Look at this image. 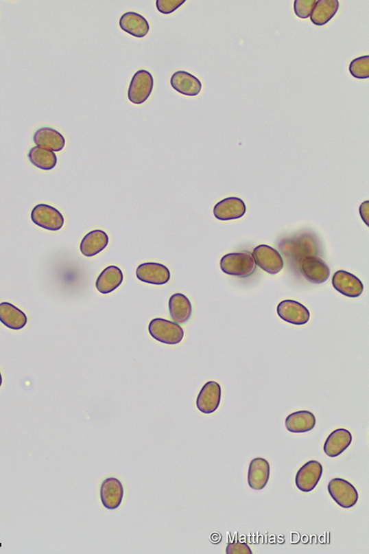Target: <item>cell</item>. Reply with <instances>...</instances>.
<instances>
[{
  "label": "cell",
  "mask_w": 369,
  "mask_h": 554,
  "mask_svg": "<svg viewBox=\"0 0 369 554\" xmlns=\"http://www.w3.org/2000/svg\"><path fill=\"white\" fill-rule=\"evenodd\" d=\"M316 424V419L313 413L307 411H298L287 417L285 426L287 430L292 433H305L313 430Z\"/></svg>",
  "instance_id": "23"
},
{
  "label": "cell",
  "mask_w": 369,
  "mask_h": 554,
  "mask_svg": "<svg viewBox=\"0 0 369 554\" xmlns=\"http://www.w3.org/2000/svg\"><path fill=\"white\" fill-rule=\"evenodd\" d=\"M221 270L230 276L246 278L254 273L257 264L250 252L230 253L220 260Z\"/></svg>",
  "instance_id": "1"
},
{
  "label": "cell",
  "mask_w": 369,
  "mask_h": 554,
  "mask_svg": "<svg viewBox=\"0 0 369 554\" xmlns=\"http://www.w3.org/2000/svg\"><path fill=\"white\" fill-rule=\"evenodd\" d=\"M353 441L350 432L345 429H337L329 435L324 443V450L330 458L341 455Z\"/></svg>",
  "instance_id": "19"
},
{
  "label": "cell",
  "mask_w": 369,
  "mask_h": 554,
  "mask_svg": "<svg viewBox=\"0 0 369 554\" xmlns=\"http://www.w3.org/2000/svg\"><path fill=\"white\" fill-rule=\"evenodd\" d=\"M32 220L36 226L51 231H60L64 224L62 213L47 204H38L33 209Z\"/></svg>",
  "instance_id": "4"
},
{
  "label": "cell",
  "mask_w": 369,
  "mask_h": 554,
  "mask_svg": "<svg viewBox=\"0 0 369 554\" xmlns=\"http://www.w3.org/2000/svg\"><path fill=\"white\" fill-rule=\"evenodd\" d=\"M270 466L264 459L257 458L251 461L249 465L248 481L249 487L254 490H262L268 483Z\"/></svg>",
  "instance_id": "16"
},
{
  "label": "cell",
  "mask_w": 369,
  "mask_h": 554,
  "mask_svg": "<svg viewBox=\"0 0 369 554\" xmlns=\"http://www.w3.org/2000/svg\"><path fill=\"white\" fill-rule=\"evenodd\" d=\"M186 0H157L156 7L163 14H170L182 6Z\"/></svg>",
  "instance_id": "29"
},
{
  "label": "cell",
  "mask_w": 369,
  "mask_h": 554,
  "mask_svg": "<svg viewBox=\"0 0 369 554\" xmlns=\"http://www.w3.org/2000/svg\"><path fill=\"white\" fill-rule=\"evenodd\" d=\"M119 25L122 31L136 38L145 37L150 30L147 19L133 12L123 14L120 18Z\"/></svg>",
  "instance_id": "17"
},
{
  "label": "cell",
  "mask_w": 369,
  "mask_h": 554,
  "mask_svg": "<svg viewBox=\"0 0 369 554\" xmlns=\"http://www.w3.org/2000/svg\"><path fill=\"white\" fill-rule=\"evenodd\" d=\"M256 264L267 273L276 275L284 268V260L279 252L267 245L256 247L252 254Z\"/></svg>",
  "instance_id": "6"
},
{
  "label": "cell",
  "mask_w": 369,
  "mask_h": 554,
  "mask_svg": "<svg viewBox=\"0 0 369 554\" xmlns=\"http://www.w3.org/2000/svg\"><path fill=\"white\" fill-rule=\"evenodd\" d=\"M246 206L243 200L236 197L225 198L213 208L215 217L222 221L237 220L246 215Z\"/></svg>",
  "instance_id": "13"
},
{
  "label": "cell",
  "mask_w": 369,
  "mask_h": 554,
  "mask_svg": "<svg viewBox=\"0 0 369 554\" xmlns=\"http://www.w3.org/2000/svg\"><path fill=\"white\" fill-rule=\"evenodd\" d=\"M316 1L317 0H296L294 2L296 15L300 19L309 18Z\"/></svg>",
  "instance_id": "28"
},
{
  "label": "cell",
  "mask_w": 369,
  "mask_h": 554,
  "mask_svg": "<svg viewBox=\"0 0 369 554\" xmlns=\"http://www.w3.org/2000/svg\"><path fill=\"white\" fill-rule=\"evenodd\" d=\"M369 203L368 201H365L364 203L361 204L360 207V215L364 220V221L366 223V225L368 227V213H369V209H368Z\"/></svg>",
  "instance_id": "31"
},
{
  "label": "cell",
  "mask_w": 369,
  "mask_h": 554,
  "mask_svg": "<svg viewBox=\"0 0 369 554\" xmlns=\"http://www.w3.org/2000/svg\"><path fill=\"white\" fill-rule=\"evenodd\" d=\"M278 316L286 323L295 325H304L309 323L310 313L302 303L295 300L287 299L277 307Z\"/></svg>",
  "instance_id": "8"
},
{
  "label": "cell",
  "mask_w": 369,
  "mask_h": 554,
  "mask_svg": "<svg viewBox=\"0 0 369 554\" xmlns=\"http://www.w3.org/2000/svg\"><path fill=\"white\" fill-rule=\"evenodd\" d=\"M328 492L335 503L344 509L355 507L359 498L354 485L342 478H334L330 481Z\"/></svg>",
  "instance_id": "5"
},
{
  "label": "cell",
  "mask_w": 369,
  "mask_h": 554,
  "mask_svg": "<svg viewBox=\"0 0 369 554\" xmlns=\"http://www.w3.org/2000/svg\"><path fill=\"white\" fill-rule=\"evenodd\" d=\"M0 322L7 327L19 330L24 328L27 318L23 311L8 303H0Z\"/></svg>",
  "instance_id": "25"
},
{
  "label": "cell",
  "mask_w": 369,
  "mask_h": 554,
  "mask_svg": "<svg viewBox=\"0 0 369 554\" xmlns=\"http://www.w3.org/2000/svg\"><path fill=\"white\" fill-rule=\"evenodd\" d=\"M323 474L322 463L310 461L305 463L297 472L296 485L303 492H312L318 484Z\"/></svg>",
  "instance_id": "9"
},
{
  "label": "cell",
  "mask_w": 369,
  "mask_h": 554,
  "mask_svg": "<svg viewBox=\"0 0 369 554\" xmlns=\"http://www.w3.org/2000/svg\"><path fill=\"white\" fill-rule=\"evenodd\" d=\"M337 0H317L310 14L311 21L318 26L327 24L339 9Z\"/></svg>",
  "instance_id": "24"
},
{
  "label": "cell",
  "mask_w": 369,
  "mask_h": 554,
  "mask_svg": "<svg viewBox=\"0 0 369 554\" xmlns=\"http://www.w3.org/2000/svg\"><path fill=\"white\" fill-rule=\"evenodd\" d=\"M349 72L358 80H366L369 78V56L356 58L349 65Z\"/></svg>",
  "instance_id": "27"
},
{
  "label": "cell",
  "mask_w": 369,
  "mask_h": 554,
  "mask_svg": "<svg viewBox=\"0 0 369 554\" xmlns=\"http://www.w3.org/2000/svg\"><path fill=\"white\" fill-rule=\"evenodd\" d=\"M227 554H252L248 544L241 542L238 539L234 542L228 544L226 548Z\"/></svg>",
  "instance_id": "30"
},
{
  "label": "cell",
  "mask_w": 369,
  "mask_h": 554,
  "mask_svg": "<svg viewBox=\"0 0 369 554\" xmlns=\"http://www.w3.org/2000/svg\"><path fill=\"white\" fill-rule=\"evenodd\" d=\"M154 89L152 75L147 71L140 70L136 72L131 80L129 91V100L134 104H142L147 102Z\"/></svg>",
  "instance_id": "3"
},
{
  "label": "cell",
  "mask_w": 369,
  "mask_h": 554,
  "mask_svg": "<svg viewBox=\"0 0 369 554\" xmlns=\"http://www.w3.org/2000/svg\"><path fill=\"white\" fill-rule=\"evenodd\" d=\"M333 286L340 294L350 298L360 297L364 289L360 279L343 270L335 272L333 277Z\"/></svg>",
  "instance_id": "11"
},
{
  "label": "cell",
  "mask_w": 369,
  "mask_h": 554,
  "mask_svg": "<svg viewBox=\"0 0 369 554\" xmlns=\"http://www.w3.org/2000/svg\"><path fill=\"white\" fill-rule=\"evenodd\" d=\"M170 84L174 91L186 96H197L202 89L201 82L195 76L184 71L174 73Z\"/></svg>",
  "instance_id": "15"
},
{
  "label": "cell",
  "mask_w": 369,
  "mask_h": 554,
  "mask_svg": "<svg viewBox=\"0 0 369 554\" xmlns=\"http://www.w3.org/2000/svg\"><path fill=\"white\" fill-rule=\"evenodd\" d=\"M34 141L37 147L53 152H60L65 147L64 136L50 128L38 129L34 135Z\"/></svg>",
  "instance_id": "20"
},
{
  "label": "cell",
  "mask_w": 369,
  "mask_h": 554,
  "mask_svg": "<svg viewBox=\"0 0 369 554\" xmlns=\"http://www.w3.org/2000/svg\"><path fill=\"white\" fill-rule=\"evenodd\" d=\"M148 330L152 338L165 345H178L184 337V330L180 325L162 318L152 319Z\"/></svg>",
  "instance_id": "2"
},
{
  "label": "cell",
  "mask_w": 369,
  "mask_h": 554,
  "mask_svg": "<svg viewBox=\"0 0 369 554\" xmlns=\"http://www.w3.org/2000/svg\"><path fill=\"white\" fill-rule=\"evenodd\" d=\"M2 384H3V378H2L1 373H0V386H2Z\"/></svg>",
  "instance_id": "32"
},
{
  "label": "cell",
  "mask_w": 369,
  "mask_h": 554,
  "mask_svg": "<svg viewBox=\"0 0 369 554\" xmlns=\"http://www.w3.org/2000/svg\"><path fill=\"white\" fill-rule=\"evenodd\" d=\"M136 277L143 283L163 286L169 283L171 272L166 266L158 262H145L136 269Z\"/></svg>",
  "instance_id": "7"
},
{
  "label": "cell",
  "mask_w": 369,
  "mask_h": 554,
  "mask_svg": "<svg viewBox=\"0 0 369 554\" xmlns=\"http://www.w3.org/2000/svg\"><path fill=\"white\" fill-rule=\"evenodd\" d=\"M109 244V236L102 230L91 231L82 239L80 245L82 254L86 257L99 255Z\"/></svg>",
  "instance_id": "18"
},
{
  "label": "cell",
  "mask_w": 369,
  "mask_h": 554,
  "mask_svg": "<svg viewBox=\"0 0 369 554\" xmlns=\"http://www.w3.org/2000/svg\"><path fill=\"white\" fill-rule=\"evenodd\" d=\"M303 276L310 283L322 284L330 276V269L326 262L318 257L308 256L305 257L300 265Z\"/></svg>",
  "instance_id": "10"
},
{
  "label": "cell",
  "mask_w": 369,
  "mask_h": 554,
  "mask_svg": "<svg viewBox=\"0 0 369 554\" xmlns=\"http://www.w3.org/2000/svg\"><path fill=\"white\" fill-rule=\"evenodd\" d=\"M121 482L115 478H106L102 484L100 498L104 507L110 510L118 509L123 498Z\"/></svg>",
  "instance_id": "14"
},
{
  "label": "cell",
  "mask_w": 369,
  "mask_h": 554,
  "mask_svg": "<svg viewBox=\"0 0 369 554\" xmlns=\"http://www.w3.org/2000/svg\"><path fill=\"white\" fill-rule=\"evenodd\" d=\"M28 159L35 167L46 171L53 170L57 164L56 154L40 147L33 148L28 153Z\"/></svg>",
  "instance_id": "26"
},
{
  "label": "cell",
  "mask_w": 369,
  "mask_h": 554,
  "mask_svg": "<svg viewBox=\"0 0 369 554\" xmlns=\"http://www.w3.org/2000/svg\"><path fill=\"white\" fill-rule=\"evenodd\" d=\"M222 389L213 381L207 382L202 386L197 398V407L204 414L215 413L220 404Z\"/></svg>",
  "instance_id": "12"
},
{
  "label": "cell",
  "mask_w": 369,
  "mask_h": 554,
  "mask_svg": "<svg viewBox=\"0 0 369 554\" xmlns=\"http://www.w3.org/2000/svg\"><path fill=\"white\" fill-rule=\"evenodd\" d=\"M122 270L117 266L106 267L96 280L95 287L102 295H108L117 289L123 283Z\"/></svg>",
  "instance_id": "21"
},
{
  "label": "cell",
  "mask_w": 369,
  "mask_h": 554,
  "mask_svg": "<svg viewBox=\"0 0 369 554\" xmlns=\"http://www.w3.org/2000/svg\"><path fill=\"white\" fill-rule=\"evenodd\" d=\"M169 308L171 318L177 323H186L191 316V303L189 299L182 294L173 295L169 299Z\"/></svg>",
  "instance_id": "22"
}]
</instances>
